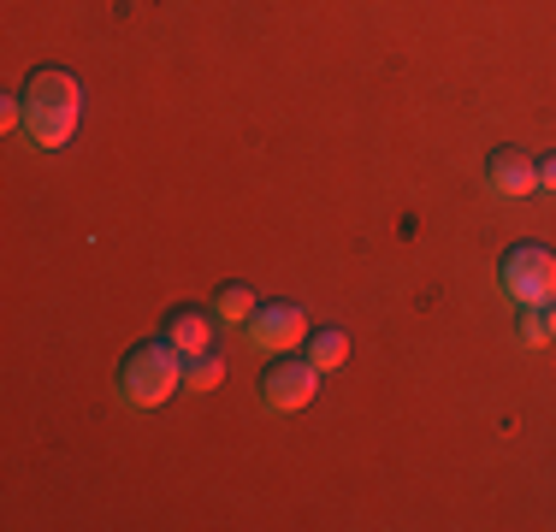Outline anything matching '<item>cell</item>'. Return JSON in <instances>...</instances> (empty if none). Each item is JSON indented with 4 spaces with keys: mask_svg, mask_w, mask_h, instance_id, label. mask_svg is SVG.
Returning a JSON list of instances; mask_svg holds the SVG:
<instances>
[{
    "mask_svg": "<svg viewBox=\"0 0 556 532\" xmlns=\"http://www.w3.org/2000/svg\"><path fill=\"white\" fill-rule=\"evenodd\" d=\"M24 101V137L36 142V149H60V142H72L77 130V113H84V84H77L72 72H30V84L18 89Z\"/></svg>",
    "mask_w": 556,
    "mask_h": 532,
    "instance_id": "obj_1",
    "label": "cell"
},
{
    "mask_svg": "<svg viewBox=\"0 0 556 532\" xmlns=\"http://www.w3.org/2000/svg\"><path fill=\"white\" fill-rule=\"evenodd\" d=\"M184 355L172 350V343H142V350H130L125 362H118V403L125 408H161L172 391L184 384Z\"/></svg>",
    "mask_w": 556,
    "mask_h": 532,
    "instance_id": "obj_2",
    "label": "cell"
},
{
    "mask_svg": "<svg viewBox=\"0 0 556 532\" xmlns=\"http://www.w3.org/2000/svg\"><path fill=\"white\" fill-rule=\"evenodd\" d=\"M497 278H503V296H515L521 308H551L556 302V255L539 243H521L497 261Z\"/></svg>",
    "mask_w": 556,
    "mask_h": 532,
    "instance_id": "obj_3",
    "label": "cell"
},
{
    "mask_svg": "<svg viewBox=\"0 0 556 532\" xmlns=\"http://www.w3.org/2000/svg\"><path fill=\"white\" fill-rule=\"evenodd\" d=\"M314 396H320V367L314 362H278L267 379H261V403H267L273 415H296Z\"/></svg>",
    "mask_w": 556,
    "mask_h": 532,
    "instance_id": "obj_4",
    "label": "cell"
},
{
    "mask_svg": "<svg viewBox=\"0 0 556 532\" xmlns=\"http://www.w3.org/2000/svg\"><path fill=\"white\" fill-rule=\"evenodd\" d=\"M302 338H308V314H302L296 302H261L255 319H249V343H255L261 355L296 350Z\"/></svg>",
    "mask_w": 556,
    "mask_h": 532,
    "instance_id": "obj_5",
    "label": "cell"
},
{
    "mask_svg": "<svg viewBox=\"0 0 556 532\" xmlns=\"http://www.w3.org/2000/svg\"><path fill=\"white\" fill-rule=\"evenodd\" d=\"M485 183H492V195H503V202H527V195H539V160L521 149H497L485 160Z\"/></svg>",
    "mask_w": 556,
    "mask_h": 532,
    "instance_id": "obj_6",
    "label": "cell"
},
{
    "mask_svg": "<svg viewBox=\"0 0 556 532\" xmlns=\"http://www.w3.org/2000/svg\"><path fill=\"white\" fill-rule=\"evenodd\" d=\"M166 343L184 355V362H195V355H214V319L202 308H184L166 319Z\"/></svg>",
    "mask_w": 556,
    "mask_h": 532,
    "instance_id": "obj_7",
    "label": "cell"
},
{
    "mask_svg": "<svg viewBox=\"0 0 556 532\" xmlns=\"http://www.w3.org/2000/svg\"><path fill=\"white\" fill-rule=\"evenodd\" d=\"M308 362L320 372L343 367V362H350V338H343V331H314V338H308Z\"/></svg>",
    "mask_w": 556,
    "mask_h": 532,
    "instance_id": "obj_8",
    "label": "cell"
},
{
    "mask_svg": "<svg viewBox=\"0 0 556 532\" xmlns=\"http://www.w3.org/2000/svg\"><path fill=\"white\" fill-rule=\"evenodd\" d=\"M255 308H261V302H255V290H249V284H225L219 290V319H225V326H249Z\"/></svg>",
    "mask_w": 556,
    "mask_h": 532,
    "instance_id": "obj_9",
    "label": "cell"
},
{
    "mask_svg": "<svg viewBox=\"0 0 556 532\" xmlns=\"http://www.w3.org/2000/svg\"><path fill=\"white\" fill-rule=\"evenodd\" d=\"M219 379H225V362H219V355H195L190 372H184V384H190V391H214Z\"/></svg>",
    "mask_w": 556,
    "mask_h": 532,
    "instance_id": "obj_10",
    "label": "cell"
},
{
    "mask_svg": "<svg viewBox=\"0 0 556 532\" xmlns=\"http://www.w3.org/2000/svg\"><path fill=\"white\" fill-rule=\"evenodd\" d=\"M521 343H527V350L551 343V314H545V308H527V314H521Z\"/></svg>",
    "mask_w": 556,
    "mask_h": 532,
    "instance_id": "obj_11",
    "label": "cell"
},
{
    "mask_svg": "<svg viewBox=\"0 0 556 532\" xmlns=\"http://www.w3.org/2000/svg\"><path fill=\"white\" fill-rule=\"evenodd\" d=\"M539 190H556V154L539 160Z\"/></svg>",
    "mask_w": 556,
    "mask_h": 532,
    "instance_id": "obj_12",
    "label": "cell"
},
{
    "mask_svg": "<svg viewBox=\"0 0 556 532\" xmlns=\"http://www.w3.org/2000/svg\"><path fill=\"white\" fill-rule=\"evenodd\" d=\"M545 314H551V338H556V302H551V308H545Z\"/></svg>",
    "mask_w": 556,
    "mask_h": 532,
    "instance_id": "obj_13",
    "label": "cell"
}]
</instances>
